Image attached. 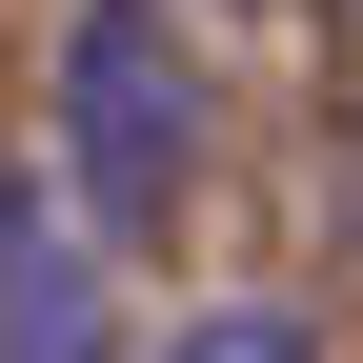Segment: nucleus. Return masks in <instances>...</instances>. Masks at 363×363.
<instances>
[{
    "label": "nucleus",
    "instance_id": "obj_1",
    "mask_svg": "<svg viewBox=\"0 0 363 363\" xmlns=\"http://www.w3.org/2000/svg\"><path fill=\"white\" fill-rule=\"evenodd\" d=\"M182 182H202V81H182L162 0H81V40H61V222H81V262L162 242Z\"/></svg>",
    "mask_w": 363,
    "mask_h": 363
},
{
    "label": "nucleus",
    "instance_id": "obj_2",
    "mask_svg": "<svg viewBox=\"0 0 363 363\" xmlns=\"http://www.w3.org/2000/svg\"><path fill=\"white\" fill-rule=\"evenodd\" d=\"M142 363H303V323H283V303H202V323H162Z\"/></svg>",
    "mask_w": 363,
    "mask_h": 363
}]
</instances>
